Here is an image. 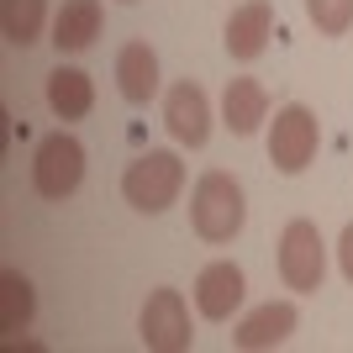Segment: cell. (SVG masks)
<instances>
[{
    "mask_svg": "<svg viewBox=\"0 0 353 353\" xmlns=\"http://www.w3.org/2000/svg\"><path fill=\"white\" fill-rule=\"evenodd\" d=\"M32 316H37V290H32V280L16 274V269H6V274H0V332H6V343L21 338L32 327Z\"/></svg>",
    "mask_w": 353,
    "mask_h": 353,
    "instance_id": "obj_15",
    "label": "cell"
},
{
    "mask_svg": "<svg viewBox=\"0 0 353 353\" xmlns=\"http://www.w3.org/2000/svg\"><path fill=\"white\" fill-rule=\"evenodd\" d=\"M137 338L153 353H185L195 343L190 306H185V295H179L174 285H159V290L143 301V311H137Z\"/></svg>",
    "mask_w": 353,
    "mask_h": 353,
    "instance_id": "obj_6",
    "label": "cell"
},
{
    "mask_svg": "<svg viewBox=\"0 0 353 353\" xmlns=\"http://www.w3.org/2000/svg\"><path fill=\"white\" fill-rule=\"evenodd\" d=\"M0 32L11 48H32L43 43V32H53L48 0H0Z\"/></svg>",
    "mask_w": 353,
    "mask_h": 353,
    "instance_id": "obj_16",
    "label": "cell"
},
{
    "mask_svg": "<svg viewBox=\"0 0 353 353\" xmlns=\"http://www.w3.org/2000/svg\"><path fill=\"white\" fill-rule=\"evenodd\" d=\"M295 327H301V311H295V301H264V306H253L248 316L232 327V348H243V353L280 348V343H290Z\"/></svg>",
    "mask_w": 353,
    "mask_h": 353,
    "instance_id": "obj_9",
    "label": "cell"
},
{
    "mask_svg": "<svg viewBox=\"0 0 353 353\" xmlns=\"http://www.w3.org/2000/svg\"><path fill=\"white\" fill-rule=\"evenodd\" d=\"M248 221V195L227 169H206V174L190 185V232L201 243H232Z\"/></svg>",
    "mask_w": 353,
    "mask_h": 353,
    "instance_id": "obj_1",
    "label": "cell"
},
{
    "mask_svg": "<svg viewBox=\"0 0 353 353\" xmlns=\"http://www.w3.org/2000/svg\"><path fill=\"white\" fill-rule=\"evenodd\" d=\"M195 311L206 316V322H227L237 306H243V295H248V280H243V269L232 259H211L201 274H195Z\"/></svg>",
    "mask_w": 353,
    "mask_h": 353,
    "instance_id": "obj_8",
    "label": "cell"
},
{
    "mask_svg": "<svg viewBox=\"0 0 353 353\" xmlns=\"http://www.w3.org/2000/svg\"><path fill=\"white\" fill-rule=\"evenodd\" d=\"M105 27V11L101 0H63L59 16H53V37L48 43L59 48V53H85Z\"/></svg>",
    "mask_w": 353,
    "mask_h": 353,
    "instance_id": "obj_12",
    "label": "cell"
},
{
    "mask_svg": "<svg viewBox=\"0 0 353 353\" xmlns=\"http://www.w3.org/2000/svg\"><path fill=\"white\" fill-rule=\"evenodd\" d=\"M163 127L179 148H206L211 143V95L195 79H174L163 90Z\"/></svg>",
    "mask_w": 353,
    "mask_h": 353,
    "instance_id": "obj_7",
    "label": "cell"
},
{
    "mask_svg": "<svg viewBox=\"0 0 353 353\" xmlns=\"http://www.w3.org/2000/svg\"><path fill=\"white\" fill-rule=\"evenodd\" d=\"M48 111L59 121H85L95 111V79L85 69H74V63H59L48 74Z\"/></svg>",
    "mask_w": 353,
    "mask_h": 353,
    "instance_id": "obj_13",
    "label": "cell"
},
{
    "mask_svg": "<svg viewBox=\"0 0 353 353\" xmlns=\"http://www.w3.org/2000/svg\"><path fill=\"white\" fill-rule=\"evenodd\" d=\"M306 16L322 37H343L353 27V0H306Z\"/></svg>",
    "mask_w": 353,
    "mask_h": 353,
    "instance_id": "obj_17",
    "label": "cell"
},
{
    "mask_svg": "<svg viewBox=\"0 0 353 353\" xmlns=\"http://www.w3.org/2000/svg\"><path fill=\"white\" fill-rule=\"evenodd\" d=\"M269 121V90L253 79V74H237L221 90V127L232 137H253Z\"/></svg>",
    "mask_w": 353,
    "mask_h": 353,
    "instance_id": "obj_11",
    "label": "cell"
},
{
    "mask_svg": "<svg viewBox=\"0 0 353 353\" xmlns=\"http://www.w3.org/2000/svg\"><path fill=\"white\" fill-rule=\"evenodd\" d=\"M179 190H185V163H179V153H169V148H148V153H137V159L121 169V195H127V206L143 211V216L169 211L179 201Z\"/></svg>",
    "mask_w": 353,
    "mask_h": 353,
    "instance_id": "obj_2",
    "label": "cell"
},
{
    "mask_svg": "<svg viewBox=\"0 0 353 353\" xmlns=\"http://www.w3.org/2000/svg\"><path fill=\"white\" fill-rule=\"evenodd\" d=\"M117 90L127 105H148L159 95V53L148 43H127L117 53Z\"/></svg>",
    "mask_w": 353,
    "mask_h": 353,
    "instance_id": "obj_14",
    "label": "cell"
},
{
    "mask_svg": "<svg viewBox=\"0 0 353 353\" xmlns=\"http://www.w3.org/2000/svg\"><path fill=\"white\" fill-rule=\"evenodd\" d=\"M274 264H280L285 290H295V295H316L322 290V280H327V243H322V232H316L311 216L285 221L280 248H274Z\"/></svg>",
    "mask_w": 353,
    "mask_h": 353,
    "instance_id": "obj_4",
    "label": "cell"
},
{
    "mask_svg": "<svg viewBox=\"0 0 353 353\" xmlns=\"http://www.w3.org/2000/svg\"><path fill=\"white\" fill-rule=\"evenodd\" d=\"M338 269H343V280L353 285V221L343 227V237H338Z\"/></svg>",
    "mask_w": 353,
    "mask_h": 353,
    "instance_id": "obj_18",
    "label": "cell"
},
{
    "mask_svg": "<svg viewBox=\"0 0 353 353\" xmlns=\"http://www.w3.org/2000/svg\"><path fill=\"white\" fill-rule=\"evenodd\" d=\"M127 6H132V0H127Z\"/></svg>",
    "mask_w": 353,
    "mask_h": 353,
    "instance_id": "obj_19",
    "label": "cell"
},
{
    "mask_svg": "<svg viewBox=\"0 0 353 353\" xmlns=\"http://www.w3.org/2000/svg\"><path fill=\"white\" fill-rule=\"evenodd\" d=\"M316 148H322V121L316 111L301 101L280 105L274 121H269V163L280 169V174H306L311 163H316Z\"/></svg>",
    "mask_w": 353,
    "mask_h": 353,
    "instance_id": "obj_5",
    "label": "cell"
},
{
    "mask_svg": "<svg viewBox=\"0 0 353 353\" xmlns=\"http://www.w3.org/2000/svg\"><path fill=\"white\" fill-rule=\"evenodd\" d=\"M85 143L69 132V127H59V132H48L43 143H37V153H32V190L43 195V201H53V206H63L79 185H85Z\"/></svg>",
    "mask_w": 353,
    "mask_h": 353,
    "instance_id": "obj_3",
    "label": "cell"
},
{
    "mask_svg": "<svg viewBox=\"0 0 353 353\" xmlns=\"http://www.w3.org/2000/svg\"><path fill=\"white\" fill-rule=\"evenodd\" d=\"M269 37H274V6L269 0H243L227 16V27H221V43H227V53L237 63H253L269 48Z\"/></svg>",
    "mask_w": 353,
    "mask_h": 353,
    "instance_id": "obj_10",
    "label": "cell"
}]
</instances>
